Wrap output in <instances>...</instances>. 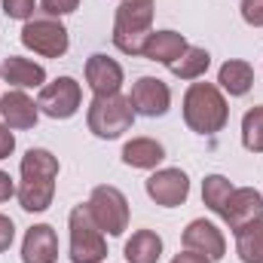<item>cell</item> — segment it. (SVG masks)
<instances>
[{
    "instance_id": "1",
    "label": "cell",
    "mask_w": 263,
    "mask_h": 263,
    "mask_svg": "<svg viewBox=\"0 0 263 263\" xmlns=\"http://www.w3.org/2000/svg\"><path fill=\"white\" fill-rule=\"evenodd\" d=\"M55 178H59V159L43 150L31 147L22 156V184H18V202L25 211H46L55 196Z\"/></svg>"
},
{
    "instance_id": "2",
    "label": "cell",
    "mask_w": 263,
    "mask_h": 263,
    "mask_svg": "<svg viewBox=\"0 0 263 263\" xmlns=\"http://www.w3.org/2000/svg\"><path fill=\"white\" fill-rule=\"evenodd\" d=\"M230 107L214 83H193L184 95V123L199 135H214L227 126Z\"/></svg>"
},
{
    "instance_id": "3",
    "label": "cell",
    "mask_w": 263,
    "mask_h": 263,
    "mask_svg": "<svg viewBox=\"0 0 263 263\" xmlns=\"http://www.w3.org/2000/svg\"><path fill=\"white\" fill-rule=\"evenodd\" d=\"M153 25V0H123L114 22V43L126 55H141Z\"/></svg>"
},
{
    "instance_id": "4",
    "label": "cell",
    "mask_w": 263,
    "mask_h": 263,
    "mask_svg": "<svg viewBox=\"0 0 263 263\" xmlns=\"http://www.w3.org/2000/svg\"><path fill=\"white\" fill-rule=\"evenodd\" d=\"M135 120V107L129 98L117 95H95L89 104V132L98 138H120L123 132L132 129Z\"/></svg>"
},
{
    "instance_id": "5",
    "label": "cell",
    "mask_w": 263,
    "mask_h": 263,
    "mask_svg": "<svg viewBox=\"0 0 263 263\" xmlns=\"http://www.w3.org/2000/svg\"><path fill=\"white\" fill-rule=\"evenodd\" d=\"M107 257V242L95 217L86 205L70 211V260L73 263H101Z\"/></svg>"
},
{
    "instance_id": "6",
    "label": "cell",
    "mask_w": 263,
    "mask_h": 263,
    "mask_svg": "<svg viewBox=\"0 0 263 263\" xmlns=\"http://www.w3.org/2000/svg\"><path fill=\"white\" fill-rule=\"evenodd\" d=\"M86 208L95 217V223L101 227V233H110V236L126 233V227H129V202L117 187H110V184L95 187L89 202H86Z\"/></svg>"
},
{
    "instance_id": "7",
    "label": "cell",
    "mask_w": 263,
    "mask_h": 263,
    "mask_svg": "<svg viewBox=\"0 0 263 263\" xmlns=\"http://www.w3.org/2000/svg\"><path fill=\"white\" fill-rule=\"evenodd\" d=\"M22 43L28 49H34L37 55L62 59L67 52V28L62 22H55L52 15H46V18H28L25 28H22Z\"/></svg>"
},
{
    "instance_id": "8",
    "label": "cell",
    "mask_w": 263,
    "mask_h": 263,
    "mask_svg": "<svg viewBox=\"0 0 263 263\" xmlns=\"http://www.w3.org/2000/svg\"><path fill=\"white\" fill-rule=\"evenodd\" d=\"M80 101H83L80 83L73 77H59V80H52L40 89L37 107L52 120H70L80 110Z\"/></svg>"
},
{
    "instance_id": "9",
    "label": "cell",
    "mask_w": 263,
    "mask_h": 263,
    "mask_svg": "<svg viewBox=\"0 0 263 263\" xmlns=\"http://www.w3.org/2000/svg\"><path fill=\"white\" fill-rule=\"evenodd\" d=\"M220 217L227 220V227L233 233H242L245 227L263 220V196L254 187H239V190L230 193L223 211H220Z\"/></svg>"
},
{
    "instance_id": "10",
    "label": "cell",
    "mask_w": 263,
    "mask_h": 263,
    "mask_svg": "<svg viewBox=\"0 0 263 263\" xmlns=\"http://www.w3.org/2000/svg\"><path fill=\"white\" fill-rule=\"evenodd\" d=\"M135 114L141 117H165L168 107H172V92L168 86L159 80V77H141L135 86H132V95H129Z\"/></svg>"
},
{
    "instance_id": "11",
    "label": "cell",
    "mask_w": 263,
    "mask_h": 263,
    "mask_svg": "<svg viewBox=\"0 0 263 263\" xmlns=\"http://www.w3.org/2000/svg\"><path fill=\"white\" fill-rule=\"evenodd\" d=\"M147 196L165 208L184 205L190 196V178L181 168H159L156 175L147 178Z\"/></svg>"
},
{
    "instance_id": "12",
    "label": "cell",
    "mask_w": 263,
    "mask_h": 263,
    "mask_svg": "<svg viewBox=\"0 0 263 263\" xmlns=\"http://www.w3.org/2000/svg\"><path fill=\"white\" fill-rule=\"evenodd\" d=\"M59 260V236L49 223H37L25 233L22 263H55Z\"/></svg>"
},
{
    "instance_id": "13",
    "label": "cell",
    "mask_w": 263,
    "mask_h": 263,
    "mask_svg": "<svg viewBox=\"0 0 263 263\" xmlns=\"http://www.w3.org/2000/svg\"><path fill=\"white\" fill-rule=\"evenodd\" d=\"M184 248L187 251H196V254H205L208 260H220L223 251H227V242L220 236V230L208 220H193L187 230H184Z\"/></svg>"
},
{
    "instance_id": "14",
    "label": "cell",
    "mask_w": 263,
    "mask_h": 263,
    "mask_svg": "<svg viewBox=\"0 0 263 263\" xmlns=\"http://www.w3.org/2000/svg\"><path fill=\"white\" fill-rule=\"evenodd\" d=\"M86 83L95 95H117L123 86V67L107 55H92L86 62Z\"/></svg>"
},
{
    "instance_id": "15",
    "label": "cell",
    "mask_w": 263,
    "mask_h": 263,
    "mask_svg": "<svg viewBox=\"0 0 263 263\" xmlns=\"http://www.w3.org/2000/svg\"><path fill=\"white\" fill-rule=\"evenodd\" d=\"M37 114H40V107L22 89H12V92L0 95V117L9 129H34Z\"/></svg>"
},
{
    "instance_id": "16",
    "label": "cell",
    "mask_w": 263,
    "mask_h": 263,
    "mask_svg": "<svg viewBox=\"0 0 263 263\" xmlns=\"http://www.w3.org/2000/svg\"><path fill=\"white\" fill-rule=\"evenodd\" d=\"M184 49H187V40H184L178 31H156V34L147 37L141 55L150 59V62H159V65L172 67L181 55H184Z\"/></svg>"
},
{
    "instance_id": "17",
    "label": "cell",
    "mask_w": 263,
    "mask_h": 263,
    "mask_svg": "<svg viewBox=\"0 0 263 263\" xmlns=\"http://www.w3.org/2000/svg\"><path fill=\"white\" fill-rule=\"evenodd\" d=\"M0 77H3L9 86H15V89H31V86H40V89H43V83H46L43 65H34V62L18 59V55H9V59L3 62Z\"/></svg>"
},
{
    "instance_id": "18",
    "label": "cell",
    "mask_w": 263,
    "mask_h": 263,
    "mask_svg": "<svg viewBox=\"0 0 263 263\" xmlns=\"http://www.w3.org/2000/svg\"><path fill=\"white\" fill-rule=\"evenodd\" d=\"M165 159V150L153 138H132L123 147V162L132 168H156Z\"/></svg>"
},
{
    "instance_id": "19",
    "label": "cell",
    "mask_w": 263,
    "mask_h": 263,
    "mask_svg": "<svg viewBox=\"0 0 263 263\" xmlns=\"http://www.w3.org/2000/svg\"><path fill=\"white\" fill-rule=\"evenodd\" d=\"M162 254V239L153 230H138L126 242V260L129 263H156Z\"/></svg>"
},
{
    "instance_id": "20",
    "label": "cell",
    "mask_w": 263,
    "mask_h": 263,
    "mask_svg": "<svg viewBox=\"0 0 263 263\" xmlns=\"http://www.w3.org/2000/svg\"><path fill=\"white\" fill-rule=\"evenodd\" d=\"M217 83H220V89L230 92V95H245V92L254 86V70H251L248 62L233 59V62H227V65L220 67Z\"/></svg>"
},
{
    "instance_id": "21",
    "label": "cell",
    "mask_w": 263,
    "mask_h": 263,
    "mask_svg": "<svg viewBox=\"0 0 263 263\" xmlns=\"http://www.w3.org/2000/svg\"><path fill=\"white\" fill-rule=\"evenodd\" d=\"M236 251L242 263H263V220L236 233Z\"/></svg>"
},
{
    "instance_id": "22",
    "label": "cell",
    "mask_w": 263,
    "mask_h": 263,
    "mask_svg": "<svg viewBox=\"0 0 263 263\" xmlns=\"http://www.w3.org/2000/svg\"><path fill=\"white\" fill-rule=\"evenodd\" d=\"M208 65H211V55H208L205 49H199V46H187L184 55L168 67V70H172L175 77H181V80H199V77L208 70Z\"/></svg>"
},
{
    "instance_id": "23",
    "label": "cell",
    "mask_w": 263,
    "mask_h": 263,
    "mask_svg": "<svg viewBox=\"0 0 263 263\" xmlns=\"http://www.w3.org/2000/svg\"><path fill=\"white\" fill-rule=\"evenodd\" d=\"M233 190H236V187H233L223 175H208V178H205V184H202V202H205L214 214H220Z\"/></svg>"
},
{
    "instance_id": "24",
    "label": "cell",
    "mask_w": 263,
    "mask_h": 263,
    "mask_svg": "<svg viewBox=\"0 0 263 263\" xmlns=\"http://www.w3.org/2000/svg\"><path fill=\"white\" fill-rule=\"evenodd\" d=\"M242 144L251 153H263V104L251 107L242 117Z\"/></svg>"
},
{
    "instance_id": "25",
    "label": "cell",
    "mask_w": 263,
    "mask_h": 263,
    "mask_svg": "<svg viewBox=\"0 0 263 263\" xmlns=\"http://www.w3.org/2000/svg\"><path fill=\"white\" fill-rule=\"evenodd\" d=\"M34 3L37 0H3V9H6V15L9 18H31L34 15Z\"/></svg>"
},
{
    "instance_id": "26",
    "label": "cell",
    "mask_w": 263,
    "mask_h": 263,
    "mask_svg": "<svg viewBox=\"0 0 263 263\" xmlns=\"http://www.w3.org/2000/svg\"><path fill=\"white\" fill-rule=\"evenodd\" d=\"M242 18L254 28H263V0H242Z\"/></svg>"
},
{
    "instance_id": "27",
    "label": "cell",
    "mask_w": 263,
    "mask_h": 263,
    "mask_svg": "<svg viewBox=\"0 0 263 263\" xmlns=\"http://www.w3.org/2000/svg\"><path fill=\"white\" fill-rule=\"evenodd\" d=\"M40 6L46 15H67L80 6V0H40Z\"/></svg>"
},
{
    "instance_id": "28",
    "label": "cell",
    "mask_w": 263,
    "mask_h": 263,
    "mask_svg": "<svg viewBox=\"0 0 263 263\" xmlns=\"http://www.w3.org/2000/svg\"><path fill=\"white\" fill-rule=\"evenodd\" d=\"M12 239H15V227L6 214H0V251H6L12 245Z\"/></svg>"
},
{
    "instance_id": "29",
    "label": "cell",
    "mask_w": 263,
    "mask_h": 263,
    "mask_svg": "<svg viewBox=\"0 0 263 263\" xmlns=\"http://www.w3.org/2000/svg\"><path fill=\"white\" fill-rule=\"evenodd\" d=\"M12 150H15V138H12V132H9V126H0V159H6Z\"/></svg>"
},
{
    "instance_id": "30",
    "label": "cell",
    "mask_w": 263,
    "mask_h": 263,
    "mask_svg": "<svg viewBox=\"0 0 263 263\" xmlns=\"http://www.w3.org/2000/svg\"><path fill=\"white\" fill-rule=\"evenodd\" d=\"M12 193H15V187H12V178H9L6 172H0V202L12 199Z\"/></svg>"
},
{
    "instance_id": "31",
    "label": "cell",
    "mask_w": 263,
    "mask_h": 263,
    "mask_svg": "<svg viewBox=\"0 0 263 263\" xmlns=\"http://www.w3.org/2000/svg\"><path fill=\"white\" fill-rule=\"evenodd\" d=\"M172 263H211L205 254H196V251H184V254H178Z\"/></svg>"
}]
</instances>
